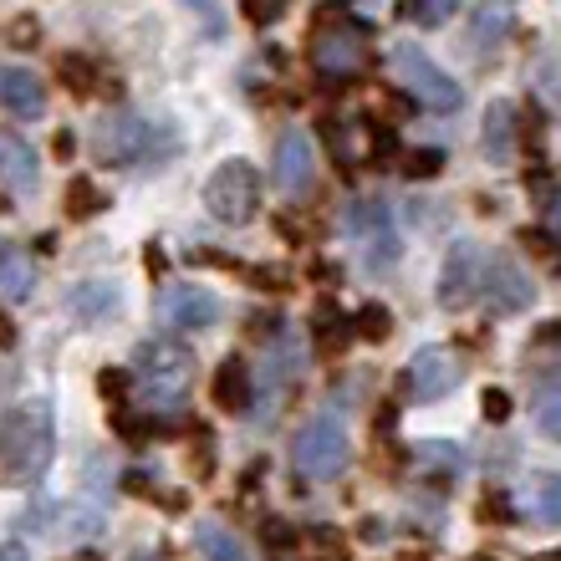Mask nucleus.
<instances>
[{"mask_svg":"<svg viewBox=\"0 0 561 561\" xmlns=\"http://www.w3.org/2000/svg\"><path fill=\"white\" fill-rule=\"evenodd\" d=\"M403 174H409V179H434V174H444V148H414V153L403 159Z\"/></svg>","mask_w":561,"mask_h":561,"instance_id":"nucleus-28","label":"nucleus"},{"mask_svg":"<svg viewBox=\"0 0 561 561\" xmlns=\"http://www.w3.org/2000/svg\"><path fill=\"white\" fill-rule=\"evenodd\" d=\"M144 266H148V271H163V251H153V245H148V255H144Z\"/></svg>","mask_w":561,"mask_h":561,"instance_id":"nucleus-45","label":"nucleus"},{"mask_svg":"<svg viewBox=\"0 0 561 561\" xmlns=\"http://www.w3.org/2000/svg\"><path fill=\"white\" fill-rule=\"evenodd\" d=\"M474 516L490 520V526H511V520H516V501H511L505 490H485L480 505H474Z\"/></svg>","mask_w":561,"mask_h":561,"instance_id":"nucleus-26","label":"nucleus"},{"mask_svg":"<svg viewBox=\"0 0 561 561\" xmlns=\"http://www.w3.org/2000/svg\"><path fill=\"white\" fill-rule=\"evenodd\" d=\"M0 107L11 118H42L46 113V82L26 67H0Z\"/></svg>","mask_w":561,"mask_h":561,"instance_id":"nucleus-14","label":"nucleus"},{"mask_svg":"<svg viewBox=\"0 0 561 561\" xmlns=\"http://www.w3.org/2000/svg\"><path fill=\"white\" fill-rule=\"evenodd\" d=\"M0 286L11 301H26L36 291V271H31V255L21 245H0Z\"/></svg>","mask_w":561,"mask_h":561,"instance_id":"nucleus-20","label":"nucleus"},{"mask_svg":"<svg viewBox=\"0 0 561 561\" xmlns=\"http://www.w3.org/2000/svg\"><path fill=\"white\" fill-rule=\"evenodd\" d=\"M393 153H399V134H393L388 123H378V128H373V163H388Z\"/></svg>","mask_w":561,"mask_h":561,"instance_id":"nucleus-33","label":"nucleus"},{"mask_svg":"<svg viewBox=\"0 0 561 561\" xmlns=\"http://www.w3.org/2000/svg\"><path fill=\"white\" fill-rule=\"evenodd\" d=\"M474 301H485V311L495 317H511V311H526L536 301L531 276L520 271L516 255H485V271H480V291Z\"/></svg>","mask_w":561,"mask_h":561,"instance_id":"nucleus-7","label":"nucleus"},{"mask_svg":"<svg viewBox=\"0 0 561 561\" xmlns=\"http://www.w3.org/2000/svg\"><path fill=\"white\" fill-rule=\"evenodd\" d=\"M113 428L123 439H148L153 434V419H138V414H113Z\"/></svg>","mask_w":561,"mask_h":561,"instance_id":"nucleus-35","label":"nucleus"},{"mask_svg":"<svg viewBox=\"0 0 561 561\" xmlns=\"http://www.w3.org/2000/svg\"><path fill=\"white\" fill-rule=\"evenodd\" d=\"M505 36H511V11H501V5H480V11H474V26H470L474 57H490Z\"/></svg>","mask_w":561,"mask_h":561,"instance_id":"nucleus-21","label":"nucleus"},{"mask_svg":"<svg viewBox=\"0 0 561 561\" xmlns=\"http://www.w3.org/2000/svg\"><path fill=\"white\" fill-rule=\"evenodd\" d=\"M353 332H363L368 342H383L388 332H393V311H388L383 301H368V307H357Z\"/></svg>","mask_w":561,"mask_h":561,"instance_id":"nucleus-24","label":"nucleus"},{"mask_svg":"<svg viewBox=\"0 0 561 561\" xmlns=\"http://www.w3.org/2000/svg\"><path fill=\"white\" fill-rule=\"evenodd\" d=\"M163 317H169V327H179V332H205V327L220 322V296L205 291V286H169Z\"/></svg>","mask_w":561,"mask_h":561,"instance_id":"nucleus-13","label":"nucleus"},{"mask_svg":"<svg viewBox=\"0 0 561 561\" xmlns=\"http://www.w3.org/2000/svg\"><path fill=\"white\" fill-rule=\"evenodd\" d=\"M118 307H123V296H118V286H107V280H82V286L67 291V311H72V322H82V327L107 322Z\"/></svg>","mask_w":561,"mask_h":561,"instance_id":"nucleus-16","label":"nucleus"},{"mask_svg":"<svg viewBox=\"0 0 561 561\" xmlns=\"http://www.w3.org/2000/svg\"><path fill=\"white\" fill-rule=\"evenodd\" d=\"M67 209H72V220H92L98 209H107V194L98 190L88 174H77L72 184H67Z\"/></svg>","mask_w":561,"mask_h":561,"instance_id":"nucleus-22","label":"nucleus"},{"mask_svg":"<svg viewBox=\"0 0 561 561\" xmlns=\"http://www.w3.org/2000/svg\"><path fill=\"white\" fill-rule=\"evenodd\" d=\"M245 15H251L255 26H266V21H276V15H280V0H276V5H271V0H266V5H245Z\"/></svg>","mask_w":561,"mask_h":561,"instance_id":"nucleus-40","label":"nucleus"},{"mask_svg":"<svg viewBox=\"0 0 561 561\" xmlns=\"http://www.w3.org/2000/svg\"><path fill=\"white\" fill-rule=\"evenodd\" d=\"M520 245H526V251H536V255H551V236H547V230H526V236H520Z\"/></svg>","mask_w":561,"mask_h":561,"instance_id":"nucleus-39","label":"nucleus"},{"mask_svg":"<svg viewBox=\"0 0 561 561\" xmlns=\"http://www.w3.org/2000/svg\"><path fill=\"white\" fill-rule=\"evenodd\" d=\"M342 225H347V230L368 245L373 266H388V261L399 255V245H393V209H388L383 199H353V205H347V215H342Z\"/></svg>","mask_w":561,"mask_h":561,"instance_id":"nucleus-11","label":"nucleus"},{"mask_svg":"<svg viewBox=\"0 0 561 561\" xmlns=\"http://www.w3.org/2000/svg\"><path fill=\"white\" fill-rule=\"evenodd\" d=\"M209 393H215V409H225V414H245L255 399V378L251 368L240 363V357H225L220 368H215V383H209Z\"/></svg>","mask_w":561,"mask_h":561,"instance_id":"nucleus-15","label":"nucleus"},{"mask_svg":"<svg viewBox=\"0 0 561 561\" xmlns=\"http://www.w3.org/2000/svg\"><path fill=\"white\" fill-rule=\"evenodd\" d=\"M266 541H271V547H280V551L296 547V536H291V526H286V520H266Z\"/></svg>","mask_w":561,"mask_h":561,"instance_id":"nucleus-38","label":"nucleus"},{"mask_svg":"<svg viewBox=\"0 0 561 561\" xmlns=\"http://www.w3.org/2000/svg\"><path fill=\"white\" fill-rule=\"evenodd\" d=\"M128 383H134V378H128L123 368L98 373V388H103V399H123V393H128Z\"/></svg>","mask_w":561,"mask_h":561,"instance_id":"nucleus-37","label":"nucleus"},{"mask_svg":"<svg viewBox=\"0 0 561 561\" xmlns=\"http://www.w3.org/2000/svg\"><path fill=\"white\" fill-rule=\"evenodd\" d=\"M128 378H138L153 409H179L184 393L194 383V347L184 337H144L134 347V368Z\"/></svg>","mask_w":561,"mask_h":561,"instance_id":"nucleus-1","label":"nucleus"},{"mask_svg":"<svg viewBox=\"0 0 561 561\" xmlns=\"http://www.w3.org/2000/svg\"><path fill=\"white\" fill-rule=\"evenodd\" d=\"M0 561H26V551H21V547H0Z\"/></svg>","mask_w":561,"mask_h":561,"instance_id":"nucleus-46","label":"nucleus"},{"mask_svg":"<svg viewBox=\"0 0 561 561\" xmlns=\"http://www.w3.org/2000/svg\"><path fill=\"white\" fill-rule=\"evenodd\" d=\"M561 393H557V378L551 373H541V383H536V424H541V434H551L557 439L561 434Z\"/></svg>","mask_w":561,"mask_h":561,"instance_id":"nucleus-23","label":"nucleus"},{"mask_svg":"<svg viewBox=\"0 0 561 561\" xmlns=\"http://www.w3.org/2000/svg\"><path fill=\"white\" fill-rule=\"evenodd\" d=\"M480 271H485V251H480V245H470V240L449 245V255H444V266H439V286H434L439 307L444 311L470 307L474 291H480Z\"/></svg>","mask_w":561,"mask_h":561,"instance_id":"nucleus-10","label":"nucleus"},{"mask_svg":"<svg viewBox=\"0 0 561 561\" xmlns=\"http://www.w3.org/2000/svg\"><path fill=\"white\" fill-rule=\"evenodd\" d=\"M0 465H5V480L26 485L51 465V409L46 403H21L11 419H5V434H0Z\"/></svg>","mask_w":561,"mask_h":561,"instance_id":"nucleus-3","label":"nucleus"},{"mask_svg":"<svg viewBox=\"0 0 561 561\" xmlns=\"http://www.w3.org/2000/svg\"><path fill=\"white\" fill-rule=\"evenodd\" d=\"M51 153H57V159H72V153H77V138L67 134V128H61V134L51 138Z\"/></svg>","mask_w":561,"mask_h":561,"instance_id":"nucleus-42","label":"nucleus"},{"mask_svg":"<svg viewBox=\"0 0 561 561\" xmlns=\"http://www.w3.org/2000/svg\"><path fill=\"white\" fill-rule=\"evenodd\" d=\"M516 134H520V123H516V103H490L485 113V159L490 163H511L516 159Z\"/></svg>","mask_w":561,"mask_h":561,"instance_id":"nucleus-18","label":"nucleus"},{"mask_svg":"<svg viewBox=\"0 0 561 561\" xmlns=\"http://www.w3.org/2000/svg\"><path fill=\"white\" fill-rule=\"evenodd\" d=\"M307 57L317 67V77L327 82H347L368 67V21H353V15L332 11L327 21H311V42Z\"/></svg>","mask_w":561,"mask_h":561,"instance_id":"nucleus-2","label":"nucleus"},{"mask_svg":"<svg viewBox=\"0 0 561 561\" xmlns=\"http://www.w3.org/2000/svg\"><path fill=\"white\" fill-rule=\"evenodd\" d=\"M388 61H393V77H399V88H403V92H414V98L428 107V113H455V107L465 103L459 82H455L449 72H439V61H428L424 46L399 42Z\"/></svg>","mask_w":561,"mask_h":561,"instance_id":"nucleus-5","label":"nucleus"},{"mask_svg":"<svg viewBox=\"0 0 561 561\" xmlns=\"http://www.w3.org/2000/svg\"><path fill=\"white\" fill-rule=\"evenodd\" d=\"M194 547H199L205 561H251L245 541H240L230 526H220V520H199V526H194Z\"/></svg>","mask_w":561,"mask_h":561,"instance_id":"nucleus-19","label":"nucleus"},{"mask_svg":"<svg viewBox=\"0 0 561 561\" xmlns=\"http://www.w3.org/2000/svg\"><path fill=\"white\" fill-rule=\"evenodd\" d=\"M347 459H353V439H347V424L342 414H317L307 424L296 428L291 439V465L301 480H337L347 470Z\"/></svg>","mask_w":561,"mask_h":561,"instance_id":"nucleus-4","label":"nucleus"},{"mask_svg":"<svg viewBox=\"0 0 561 561\" xmlns=\"http://www.w3.org/2000/svg\"><path fill=\"white\" fill-rule=\"evenodd\" d=\"M0 184L5 190H36V153H31V144L21 134H11V128H0Z\"/></svg>","mask_w":561,"mask_h":561,"instance_id":"nucleus-17","label":"nucleus"},{"mask_svg":"<svg viewBox=\"0 0 561 561\" xmlns=\"http://www.w3.org/2000/svg\"><path fill=\"white\" fill-rule=\"evenodd\" d=\"M205 205L220 225H251L255 205H261V174H255L245 159L220 163L205 184Z\"/></svg>","mask_w":561,"mask_h":561,"instance_id":"nucleus-6","label":"nucleus"},{"mask_svg":"<svg viewBox=\"0 0 561 561\" xmlns=\"http://www.w3.org/2000/svg\"><path fill=\"white\" fill-rule=\"evenodd\" d=\"M541 138H547V118H541V107H526V148L536 159H541Z\"/></svg>","mask_w":561,"mask_h":561,"instance_id":"nucleus-36","label":"nucleus"},{"mask_svg":"<svg viewBox=\"0 0 561 561\" xmlns=\"http://www.w3.org/2000/svg\"><path fill=\"white\" fill-rule=\"evenodd\" d=\"M311 184H317V153H311L301 128H286L276 138V190L291 199H307Z\"/></svg>","mask_w":561,"mask_h":561,"instance_id":"nucleus-12","label":"nucleus"},{"mask_svg":"<svg viewBox=\"0 0 561 561\" xmlns=\"http://www.w3.org/2000/svg\"><path fill=\"white\" fill-rule=\"evenodd\" d=\"M5 36H11V46H36V36H42V21H36V15H15L11 26H5Z\"/></svg>","mask_w":561,"mask_h":561,"instance_id":"nucleus-31","label":"nucleus"},{"mask_svg":"<svg viewBox=\"0 0 561 561\" xmlns=\"http://www.w3.org/2000/svg\"><path fill=\"white\" fill-rule=\"evenodd\" d=\"M363 541H368V547H378V541H388V526H383V520H363Z\"/></svg>","mask_w":561,"mask_h":561,"instance_id":"nucleus-41","label":"nucleus"},{"mask_svg":"<svg viewBox=\"0 0 561 561\" xmlns=\"http://www.w3.org/2000/svg\"><path fill=\"white\" fill-rule=\"evenodd\" d=\"M57 77L67 82V92H77V98L98 92V72H92L88 57H61V61H57Z\"/></svg>","mask_w":561,"mask_h":561,"instance_id":"nucleus-25","label":"nucleus"},{"mask_svg":"<svg viewBox=\"0 0 561 561\" xmlns=\"http://www.w3.org/2000/svg\"><path fill=\"white\" fill-rule=\"evenodd\" d=\"M92 148H98V159L113 163V169L144 163V159H153V123L138 118V113H113V118L98 123Z\"/></svg>","mask_w":561,"mask_h":561,"instance_id":"nucleus-8","label":"nucleus"},{"mask_svg":"<svg viewBox=\"0 0 561 561\" xmlns=\"http://www.w3.org/2000/svg\"><path fill=\"white\" fill-rule=\"evenodd\" d=\"M485 419L490 424H505V419H511V409H516V399H511V393H505V388H485Z\"/></svg>","mask_w":561,"mask_h":561,"instance_id":"nucleus-30","label":"nucleus"},{"mask_svg":"<svg viewBox=\"0 0 561 561\" xmlns=\"http://www.w3.org/2000/svg\"><path fill=\"white\" fill-rule=\"evenodd\" d=\"M536 511H541L547 526H557L561 520V480L557 474H541V480H536Z\"/></svg>","mask_w":561,"mask_h":561,"instance_id":"nucleus-27","label":"nucleus"},{"mask_svg":"<svg viewBox=\"0 0 561 561\" xmlns=\"http://www.w3.org/2000/svg\"><path fill=\"white\" fill-rule=\"evenodd\" d=\"M459 378H465V363H459L449 347H424L414 353V363L403 368V393L414 403H434L444 393H455Z\"/></svg>","mask_w":561,"mask_h":561,"instance_id":"nucleus-9","label":"nucleus"},{"mask_svg":"<svg viewBox=\"0 0 561 561\" xmlns=\"http://www.w3.org/2000/svg\"><path fill=\"white\" fill-rule=\"evenodd\" d=\"M0 347H15V322L11 317H0Z\"/></svg>","mask_w":561,"mask_h":561,"instance_id":"nucleus-44","label":"nucleus"},{"mask_svg":"<svg viewBox=\"0 0 561 561\" xmlns=\"http://www.w3.org/2000/svg\"><path fill=\"white\" fill-rule=\"evenodd\" d=\"M190 465H194V474H209V470H215V455H209V444H199V449H194Z\"/></svg>","mask_w":561,"mask_h":561,"instance_id":"nucleus-43","label":"nucleus"},{"mask_svg":"<svg viewBox=\"0 0 561 561\" xmlns=\"http://www.w3.org/2000/svg\"><path fill=\"white\" fill-rule=\"evenodd\" d=\"M317 342H322L327 353H337L342 342H347V332H342V322H337V317H332V311H327V307H322V327H317Z\"/></svg>","mask_w":561,"mask_h":561,"instance_id":"nucleus-34","label":"nucleus"},{"mask_svg":"<svg viewBox=\"0 0 561 561\" xmlns=\"http://www.w3.org/2000/svg\"><path fill=\"white\" fill-rule=\"evenodd\" d=\"M409 21H419V26H444L449 15H455V0H424V5H409Z\"/></svg>","mask_w":561,"mask_h":561,"instance_id":"nucleus-29","label":"nucleus"},{"mask_svg":"<svg viewBox=\"0 0 561 561\" xmlns=\"http://www.w3.org/2000/svg\"><path fill=\"white\" fill-rule=\"evenodd\" d=\"M311 551H322V557H332V561L347 557V547H342V536L332 531V526H317V531H311Z\"/></svg>","mask_w":561,"mask_h":561,"instance_id":"nucleus-32","label":"nucleus"}]
</instances>
